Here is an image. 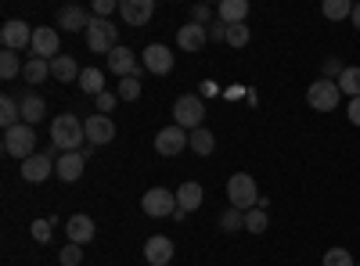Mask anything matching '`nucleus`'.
I'll use <instances>...</instances> for the list:
<instances>
[{
	"label": "nucleus",
	"instance_id": "1",
	"mask_svg": "<svg viewBox=\"0 0 360 266\" xmlns=\"http://www.w3.org/2000/svg\"><path fill=\"white\" fill-rule=\"evenodd\" d=\"M51 140L58 152H79V144L86 140V126L79 123V115H54V123H51Z\"/></svg>",
	"mask_w": 360,
	"mask_h": 266
},
{
	"label": "nucleus",
	"instance_id": "2",
	"mask_svg": "<svg viewBox=\"0 0 360 266\" xmlns=\"http://www.w3.org/2000/svg\"><path fill=\"white\" fill-rule=\"evenodd\" d=\"M227 201L234 205V209H242V213L256 209V201H259V187H256V180H252L249 173H234L231 180H227Z\"/></svg>",
	"mask_w": 360,
	"mask_h": 266
},
{
	"label": "nucleus",
	"instance_id": "3",
	"mask_svg": "<svg viewBox=\"0 0 360 266\" xmlns=\"http://www.w3.org/2000/svg\"><path fill=\"white\" fill-rule=\"evenodd\" d=\"M33 147H37V130L29 126V123H18L15 130H4V155L25 162V159L37 155Z\"/></svg>",
	"mask_w": 360,
	"mask_h": 266
},
{
	"label": "nucleus",
	"instance_id": "4",
	"mask_svg": "<svg viewBox=\"0 0 360 266\" xmlns=\"http://www.w3.org/2000/svg\"><path fill=\"white\" fill-rule=\"evenodd\" d=\"M173 119H176V126H180V130H188V133L202 130V119H205V101H202V98H195V94L176 98V105H173Z\"/></svg>",
	"mask_w": 360,
	"mask_h": 266
},
{
	"label": "nucleus",
	"instance_id": "5",
	"mask_svg": "<svg viewBox=\"0 0 360 266\" xmlns=\"http://www.w3.org/2000/svg\"><path fill=\"white\" fill-rule=\"evenodd\" d=\"M86 47L94 54H112L119 47V29L108 18H94L90 29H86Z\"/></svg>",
	"mask_w": 360,
	"mask_h": 266
},
{
	"label": "nucleus",
	"instance_id": "6",
	"mask_svg": "<svg viewBox=\"0 0 360 266\" xmlns=\"http://www.w3.org/2000/svg\"><path fill=\"white\" fill-rule=\"evenodd\" d=\"M141 209H144V216H152V220L173 216V213L180 209V205H176V191H166V187H152V191H144Z\"/></svg>",
	"mask_w": 360,
	"mask_h": 266
},
{
	"label": "nucleus",
	"instance_id": "7",
	"mask_svg": "<svg viewBox=\"0 0 360 266\" xmlns=\"http://www.w3.org/2000/svg\"><path fill=\"white\" fill-rule=\"evenodd\" d=\"M339 98H342L339 79H317V83H310V91H307V101H310L314 112H335Z\"/></svg>",
	"mask_w": 360,
	"mask_h": 266
},
{
	"label": "nucleus",
	"instance_id": "8",
	"mask_svg": "<svg viewBox=\"0 0 360 266\" xmlns=\"http://www.w3.org/2000/svg\"><path fill=\"white\" fill-rule=\"evenodd\" d=\"M0 44H4V51H25V47H33V25H25L18 18L4 22V29H0Z\"/></svg>",
	"mask_w": 360,
	"mask_h": 266
},
{
	"label": "nucleus",
	"instance_id": "9",
	"mask_svg": "<svg viewBox=\"0 0 360 266\" xmlns=\"http://www.w3.org/2000/svg\"><path fill=\"white\" fill-rule=\"evenodd\" d=\"M58 51H62V36H58V29L37 25V29H33V54L44 58V62H54Z\"/></svg>",
	"mask_w": 360,
	"mask_h": 266
},
{
	"label": "nucleus",
	"instance_id": "10",
	"mask_svg": "<svg viewBox=\"0 0 360 266\" xmlns=\"http://www.w3.org/2000/svg\"><path fill=\"white\" fill-rule=\"evenodd\" d=\"M86 126V144L90 147H105L115 140V123L108 119V115H90V119H83Z\"/></svg>",
	"mask_w": 360,
	"mask_h": 266
},
{
	"label": "nucleus",
	"instance_id": "11",
	"mask_svg": "<svg viewBox=\"0 0 360 266\" xmlns=\"http://www.w3.org/2000/svg\"><path fill=\"white\" fill-rule=\"evenodd\" d=\"M184 147H188V130H180L176 123L155 133V152H159V155H166V159L180 155V152H184Z\"/></svg>",
	"mask_w": 360,
	"mask_h": 266
},
{
	"label": "nucleus",
	"instance_id": "12",
	"mask_svg": "<svg viewBox=\"0 0 360 266\" xmlns=\"http://www.w3.org/2000/svg\"><path fill=\"white\" fill-rule=\"evenodd\" d=\"M141 58H144L141 65L152 72V76H169V72H173V54H169V47H162V44H148Z\"/></svg>",
	"mask_w": 360,
	"mask_h": 266
},
{
	"label": "nucleus",
	"instance_id": "13",
	"mask_svg": "<svg viewBox=\"0 0 360 266\" xmlns=\"http://www.w3.org/2000/svg\"><path fill=\"white\" fill-rule=\"evenodd\" d=\"M141 69H144V65H137L134 51H130V47H123V44H119V47L108 54V72H115L119 79H127V76H141Z\"/></svg>",
	"mask_w": 360,
	"mask_h": 266
},
{
	"label": "nucleus",
	"instance_id": "14",
	"mask_svg": "<svg viewBox=\"0 0 360 266\" xmlns=\"http://www.w3.org/2000/svg\"><path fill=\"white\" fill-rule=\"evenodd\" d=\"M90 22H94V15H90L86 8H79V4H69V8L58 11V29H69V33H83L86 36Z\"/></svg>",
	"mask_w": 360,
	"mask_h": 266
},
{
	"label": "nucleus",
	"instance_id": "15",
	"mask_svg": "<svg viewBox=\"0 0 360 266\" xmlns=\"http://www.w3.org/2000/svg\"><path fill=\"white\" fill-rule=\"evenodd\" d=\"M83 152H65V155H58L54 159V176L58 180H65V184H76L79 176H83Z\"/></svg>",
	"mask_w": 360,
	"mask_h": 266
},
{
	"label": "nucleus",
	"instance_id": "16",
	"mask_svg": "<svg viewBox=\"0 0 360 266\" xmlns=\"http://www.w3.org/2000/svg\"><path fill=\"white\" fill-rule=\"evenodd\" d=\"M144 259L152 266H169L173 259V241L166 238V234H152V238L144 241Z\"/></svg>",
	"mask_w": 360,
	"mask_h": 266
},
{
	"label": "nucleus",
	"instance_id": "17",
	"mask_svg": "<svg viewBox=\"0 0 360 266\" xmlns=\"http://www.w3.org/2000/svg\"><path fill=\"white\" fill-rule=\"evenodd\" d=\"M176 44H180V51H202L205 44H209V29L205 25H198V22H188L184 29H176Z\"/></svg>",
	"mask_w": 360,
	"mask_h": 266
},
{
	"label": "nucleus",
	"instance_id": "18",
	"mask_svg": "<svg viewBox=\"0 0 360 266\" xmlns=\"http://www.w3.org/2000/svg\"><path fill=\"white\" fill-rule=\"evenodd\" d=\"M51 173H54L51 155H33V159L22 162V180H25V184H44Z\"/></svg>",
	"mask_w": 360,
	"mask_h": 266
},
{
	"label": "nucleus",
	"instance_id": "19",
	"mask_svg": "<svg viewBox=\"0 0 360 266\" xmlns=\"http://www.w3.org/2000/svg\"><path fill=\"white\" fill-rule=\"evenodd\" d=\"M119 11H123L127 25H148L152 15H155V4H152V0H123Z\"/></svg>",
	"mask_w": 360,
	"mask_h": 266
},
{
	"label": "nucleus",
	"instance_id": "20",
	"mask_svg": "<svg viewBox=\"0 0 360 266\" xmlns=\"http://www.w3.org/2000/svg\"><path fill=\"white\" fill-rule=\"evenodd\" d=\"M65 230H69V245H86V241H94V220L83 216V213L69 216Z\"/></svg>",
	"mask_w": 360,
	"mask_h": 266
},
{
	"label": "nucleus",
	"instance_id": "21",
	"mask_svg": "<svg viewBox=\"0 0 360 266\" xmlns=\"http://www.w3.org/2000/svg\"><path fill=\"white\" fill-rule=\"evenodd\" d=\"M202 198H205V191H202V184H195V180H184L176 187V205L184 213H195V209H202Z\"/></svg>",
	"mask_w": 360,
	"mask_h": 266
},
{
	"label": "nucleus",
	"instance_id": "22",
	"mask_svg": "<svg viewBox=\"0 0 360 266\" xmlns=\"http://www.w3.org/2000/svg\"><path fill=\"white\" fill-rule=\"evenodd\" d=\"M249 15V0H224V4L217 8V18L224 25H242Z\"/></svg>",
	"mask_w": 360,
	"mask_h": 266
},
{
	"label": "nucleus",
	"instance_id": "23",
	"mask_svg": "<svg viewBox=\"0 0 360 266\" xmlns=\"http://www.w3.org/2000/svg\"><path fill=\"white\" fill-rule=\"evenodd\" d=\"M51 76L58 79V83H76L83 72H79V65H76V58H65V54H58L54 62H51Z\"/></svg>",
	"mask_w": 360,
	"mask_h": 266
},
{
	"label": "nucleus",
	"instance_id": "24",
	"mask_svg": "<svg viewBox=\"0 0 360 266\" xmlns=\"http://www.w3.org/2000/svg\"><path fill=\"white\" fill-rule=\"evenodd\" d=\"M47 115V105H44V98L40 94H25L22 98V123H29V126H37L40 119Z\"/></svg>",
	"mask_w": 360,
	"mask_h": 266
},
{
	"label": "nucleus",
	"instance_id": "25",
	"mask_svg": "<svg viewBox=\"0 0 360 266\" xmlns=\"http://www.w3.org/2000/svg\"><path fill=\"white\" fill-rule=\"evenodd\" d=\"M79 91L90 94V98H101V94H105V72H101V69H83Z\"/></svg>",
	"mask_w": 360,
	"mask_h": 266
},
{
	"label": "nucleus",
	"instance_id": "26",
	"mask_svg": "<svg viewBox=\"0 0 360 266\" xmlns=\"http://www.w3.org/2000/svg\"><path fill=\"white\" fill-rule=\"evenodd\" d=\"M188 147H191L195 155H202V159H205V155H213V147H217V137H213V133H209V130L202 126V130L188 133Z\"/></svg>",
	"mask_w": 360,
	"mask_h": 266
},
{
	"label": "nucleus",
	"instance_id": "27",
	"mask_svg": "<svg viewBox=\"0 0 360 266\" xmlns=\"http://www.w3.org/2000/svg\"><path fill=\"white\" fill-rule=\"evenodd\" d=\"M18 123H22V105L15 98H0V126L15 130Z\"/></svg>",
	"mask_w": 360,
	"mask_h": 266
},
{
	"label": "nucleus",
	"instance_id": "28",
	"mask_svg": "<svg viewBox=\"0 0 360 266\" xmlns=\"http://www.w3.org/2000/svg\"><path fill=\"white\" fill-rule=\"evenodd\" d=\"M22 76H25V83L40 86V83L51 76V62H44V58H29V62H25V69H22Z\"/></svg>",
	"mask_w": 360,
	"mask_h": 266
},
{
	"label": "nucleus",
	"instance_id": "29",
	"mask_svg": "<svg viewBox=\"0 0 360 266\" xmlns=\"http://www.w3.org/2000/svg\"><path fill=\"white\" fill-rule=\"evenodd\" d=\"M339 91H342V94H349V101H353V98H360V65H349V69L339 76Z\"/></svg>",
	"mask_w": 360,
	"mask_h": 266
},
{
	"label": "nucleus",
	"instance_id": "30",
	"mask_svg": "<svg viewBox=\"0 0 360 266\" xmlns=\"http://www.w3.org/2000/svg\"><path fill=\"white\" fill-rule=\"evenodd\" d=\"M324 18H332V22H342V18H349L353 15V4L349 0H324Z\"/></svg>",
	"mask_w": 360,
	"mask_h": 266
},
{
	"label": "nucleus",
	"instance_id": "31",
	"mask_svg": "<svg viewBox=\"0 0 360 266\" xmlns=\"http://www.w3.org/2000/svg\"><path fill=\"white\" fill-rule=\"evenodd\" d=\"M25 65L18 62V51H4L0 54V79H15Z\"/></svg>",
	"mask_w": 360,
	"mask_h": 266
},
{
	"label": "nucleus",
	"instance_id": "32",
	"mask_svg": "<svg viewBox=\"0 0 360 266\" xmlns=\"http://www.w3.org/2000/svg\"><path fill=\"white\" fill-rule=\"evenodd\" d=\"M220 230H224V234L245 230V213H242V209H234V205H231L227 213H220Z\"/></svg>",
	"mask_w": 360,
	"mask_h": 266
},
{
	"label": "nucleus",
	"instance_id": "33",
	"mask_svg": "<svg viewBox=\"0 0 360 266\" xmlns=\"http://www.w3.org/2000/svg\"><path fill=\"white\" fill-rule=\"evenodd\" d=\"M119 101H137L141 98V76H127V79H119Z\"/></svg>",
	"mask_w": 360,
	"mask_h": 266
},
{
	"label": "nucleus",
	"instance_id": "34",
	"mask_svg": "<svg viewBox=\"0 0 360 266\" xmlns=\"http://www.w3.org/2000/svg\"><path fill=\"white\" fill-rule=\"evenodd\" d=\"M266 209H259V205H256V209H249L245 213V230H252V234H263L266 230Z\"/></svg>",
	"mask_w": 360,
	"mask_h": 266
},
{
	"label": "nucleus",
	"instance_id": "35",
	"mask_svg": "<svg viewBox=\"0 0 360 266\" xmlns=\"http://www.w3.org/2000/svg\"><path fill=\"white\" fill-rule=\"evenodd\" d=\"M249 36H252V33H249L245 22H242V25H227V44H231V47H245Z\"/></svg>",
	"mask_w": 360,
	"mask_h": 266
},
{
	"label": "nucleus",
	"instance_id": "36",
	"mask_svg": "<svg viewBox=\"0 0 360 266\" xmlns=\"http://www.w3.org/2000/svg\"><path fill=\"white\" fill-rule=\"evenodd\" d=\"M324 266H356V262H353V255L346 248H328L324 252Z\"/></svg>",
	"mask_w": 360,
	"mask_h": 266
},
{
	"label": "nucleus",
	"instance_id": "37",
	"mask_svg": "<svg viewBox=\"0 0 360 266\" xmlns=\"http://www.w3.org/2000/svg\"><path fill=\"white\" fill-rule=\"evenodd\" d=\"M58 262L62 266H79L83 262V245H65L62 252H58Z\"/></svg>",
	"mask_w": 360,
	"mask_h": 266
},
{
	"label": "nucleus",
	"instance_id": "38",
	"mask_svg": "<svg viewBox=\"0 0 360 266\" xmlns=\"http://www.w3.org/2000/svg\"><path fill=\"white\" fill-rule=\"evenodd\" d=\"M29 234H33V241H51V220H33V227H29Z\"/></svg>",
	"mask_w": 360,
	"mask_h": 266
},
{
	"label": "nucleus",
	"instance_id": "39",
	"mask_svg": "<svg viewBox=\"0 0 360 266\" xmlns=\"http://www.w3.org/2000/svg\"><path fill=\"white\" fill-rule=\"evenodd\" d=\"M98 101V115H112V108H115V101H119V94H112V91H105L101 98H94Z\"/></svg>",
	"mask_w": 360,
	"mask_h": 266
},
{
	"label": "nucleus",
	"instance_id": "40",
	"mask_svg": "<svg viewBox=\"0 0 360 266\" xmlns=\"http://www.w3.org/2000/svg\"><path fill=\"white\" fill-rule=\"evenodd\" d=\"M209 18H213V8H209V4H195L191 8V22H198V25L209 29Z\"/></svg>",
	"mask_w": 360,
	"mask_h": 266
},
{
	"label": "nucleus",
	"instance_id": "41",
	"mask_svg": "<svg viewBox=\"0 0 360 266\" xmlns=\"http://www.w3.org/2000/svg\"><path fill=\"white\" fill-rule=\"evenodd\" d=\"M112 11H115V0H94V8H90L94 18H108Z\"/></svg>",
	"mask_w": 360,
	"mask_h": 266
},
{
	"label": "nucleus",
	"instance_id": "42",
	"mask_svg": "<svg viewBox=\"0 0 360 266\" xmlns=\"http://www.w3.org/2000/svg\"><path fill=\"white\" fill-rule=\"evenodd\" d=\"M209 40H217V44H224L227 40V25L217 18V22H209Z\"/></svg>",
	"mask_w": 360,
	"mask_h": 266
},
{
	"label": "nucleus",
	"instance_id": "43",
	"mask_svg": "<svg viewBox=\"0 0 360 266\" xmlns=\"http://www.w3.org/2000/svg\"><path fill=\"white\" fill-rule=\"evenodd\" d=\"M346 69L339 65V58H328V62H324V79H332V76H342Z\"/></svg>",
	"mask_w": 360,
	"mask_h": 266
},
{
	"label": "nucleus",
	"instance_id": "44",
	"mask_svg": "<svg viewBox=\"0 0 360 266\" xmlns=\"http://www.w3.org/2000/svg\"><path fill=\"white\" fill-rule=\"evenodd\" d=\"M346 115H349V123H353V126H360V98H353V101H349Z\"/></svg>",
	"mask_w": 360,
	"mask_h": 266
},
{
	"label": "nucleus",
	"instance_id": "45",
	"mask_svg": "<svg viewBox=\"0 0 360 266\" xmlns=\"http://www.w3.org/2000/svg\"><path fill=\"white\" fill-rule=\"evenodd\" d=\"M349 22H353V29H360V4H353V15H349Z\"/></svg>",
	"mask_w": 360,
	"mask_h": 266
}]
</instances>
